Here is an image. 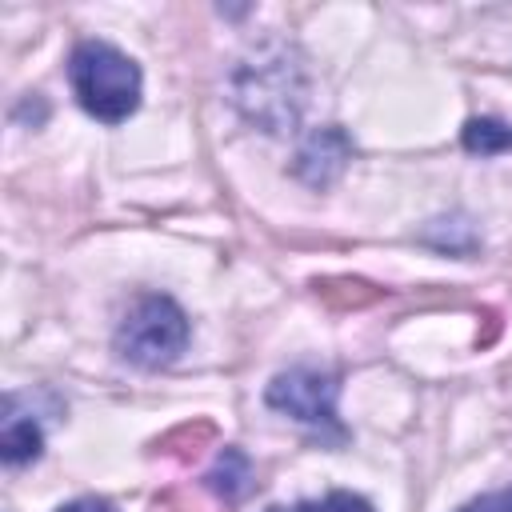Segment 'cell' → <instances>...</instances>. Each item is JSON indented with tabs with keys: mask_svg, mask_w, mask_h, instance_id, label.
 <instances>
[{
	"mask_svg": "<svg viewBox=\"0 0 512 512\" xmlns=\"http://www.w3.org/2000/svg\"><path fill=\"white\" fill-rule=\"evenodd\" d=\"M68 80L80 108L104 124H120L140 104V68L104 40L76 44L68 60Z\"/></svg>",
	"mask_w": 512,
	"mask_h": 512,
	"instance_id": "cell-1",
	"label": "cell"
},
{
	"mask_svg": "<svg viewBox=\"0 0 512 512\" xmlns=\"http://www.w3.org/2000/svg\"><path fill=\"white\" fill-rule=\"evenodd\" d=\"M304 100L300 64L288 60V48H260L240 72H236V104L264 124L268 132H284Z\"/></svg>",
	"mask_w": 512,
	"mask_h": 512,
	"instance_id": "cell-2",
	"label": "cell"
},
{
	"mask_svg": "<svg viewBox=\"0 0 512 512\" xmlns=\"http://www.w3.org/2000/svg\"><path fill=\"white\" fill-rule=\"evenodd\" d=\"M188 344V316L168 296H140L116 328V352L140 368L172 364Z\"/></svg>",
	"mask_w": 512,
	"mask_h": 512,
	"instance_id": "cell-3",
	"label": "cell"
},
{
	"mask_svg": "<svg viewBox=\"0 0 512 512\" xmlns=\"http://www.w3.org/2000/svg\"><path fill=\"white\" fill-rule=\"evenodd\" d=\"M268 404L308 428H328L332 436H344L336 420V380L328 372H316V368L280 372L268 384Z\"/></svg>",
	"mask_w": 512,
	"mask_h": 512,
	"instance_id": "cell-4",
	"label": "cell"
},
{
	"mask_svg": "<svg viewBox=\"0 0 512 512\" xmlns=\"http://www.w3.org/2000/svg\"><path fill=\"white\" fill-rule=\"evenodd\" d=\"M348 160H352L348 136H344L340 128H320V132H312V136L304 140V148L296 152V176H300L304 184H312V188H324V184H332V180L344 172Z\"/></svg>",
	"mask_w": 512,
	"mask_h": 512,
	"instance_id": "cell-5",
	"label": "cell"
},
{
	"mask_svg": "<svg viewBox=\"0 0 512 512\" xmlns=\"http://www.w3.org/2000/svg\"><path fill=\"white\" fill-rule=\"evenodd\" d=\"M204 484H208V492H216L224 504L240 500V496L252 488V464H248V456L236 452V448H224L220 460L212 464V472L204 476Z\"/></svg>",
	"mask_w": 512,
	"mask_h": 512,
	"instance_id": "cell-6",
	"label": "cell"
},
{
	"mask_svg": "<svg viewBox=\"0 0 512 512\" xmlns=\"http://www.w3.org/2000/svg\"><path fill=\"white\" fill-rule=\"evenodd\" d=\"M0 448H4V460H8V464H24V460H36V456H40V428H36L32 416L16 412V400H8Z\"/></svg>",
	"mask_w": 512,
	"mask_h": 512,
	"instance_id": "cell-7",
	"label": "cell"
},
{
	"mask_svg": "<svg viewBox=\"0 0 512 512\" xmlns=\"http://www.w3.org/2000/svg\"><path fill=\"white\" fill-rule=\"evenodd\" d=\"M464 148L468 152H480V156H492L500 148H512V124H500V120H468L464 128Z\"/></svg>",
	"mask_w": 512,
	"mask_h": 512,
	"instance_id": "cell-8",
	"label": "cell"
},
{
	"mask_svg": "<svg viewBox=\"0 0 512 512\" xmlns=\"http://www.w3.org/2000/svg\"><path fill=\"white\" fill-rule=\"evenodd\" d=\"M268 512H372V504L352 496V492H332L324 500H308V504H292V508H268Z\"/></svg>",
	"mask_w": 512,
	"mask_h": 512,
	"instance_id": "cell-9",
	"label": "cell"
},
{
	"mask_svg": "<svg viewBox=\"0 0 512 512\" xmlns=\"http://www.w3.org/2000/svg\"><path fill=\"white\" fill-rule=\"evenodd\" d=\"M460 512H512V488H500V492L476 496V500H468Z\"/></svg>",
	"mask_w": 512,
	"mask_h": 512,
	"instance_id": "cell-10",
	"label": "cell"
},
{
	"mask_svg": "<svg viewBox=\"0 0 512 512\" xmlns=\"http://www.w3.org/2000/svg\"><path fill=\"white\" fill-rule=\"evenodd\" d=\"M60 512H116L108 500H96V496H84V500H72V504H64Z\"/></svg>",
	"mask_w": 512,
	"mask_h": 512,
	"instance_id": "cell-11",
	"label": "cell"
}]
</instances>
